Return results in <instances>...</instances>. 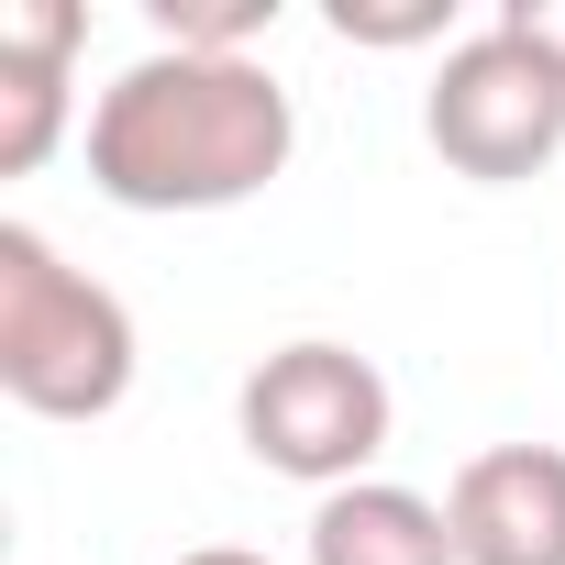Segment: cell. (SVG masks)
<instances>
[{
  "label": "cell",
  "mask_w": 565,
  "mask_h": 565,
  "mask_svg": "<svg viewBox=\"0 0 565 565\" xmlns=\"http://www.w3.org/2000/svg\"><path fill=\"white\" fill-rule=\"evenodd\" d=\"M300 156V100L266 56H134L89 100V189L111 211H244Z\"/></svg>",
  "instance_id": "1"
},
{
  "label": "cell",
  "mask_w": 565,
  "mask_h": 565,
  "mask_svg": "<svg viewBox=\"0 0 565 565\" xmlns=\"http://www.w3.org/2000/svg\"><path fill=\"white\" fill-rule=\"evenodd\" d=\"M0 388L34 422H100L134 388V311L34 222H0Z\"/></svg>",
  "instance_id": "2"
},
{
  "label": "cell",
  "mask_w": 565,
  "mask_h": 565,
  "mask_svg": "<svg viewBox=\"0 0 565 565\" xmlns=\"http://www.w3.org/2000/svg\"><path fill=\"white\" fill-rule=\"evenodd\" d=\"M388 422H399V399H388V377H377V355H355V344H277L244 388H233V433H244V455L266 466V477H300V488H366V466L388 455Z\"/></svg>",
  "instance_id": "3"
},
{
  "label": "cell",
  "mask_w": 565,
  "mask_h": 565,
  "mask_svg": "<svg viewBox=\"0 0 565 565\" xmlns=\"http://www.w3.org/2000/svg\"><path fill=\"white\" fill-rule=\"evenodd\" d=\"M422 134H433V156H444L455 178H477V189H521V178H543V167L565 156V78H554L521 34L477 23V34L433 67V89H422Z\"/></svg>",
  "instance_id": "4"
},
{
  "label": "cell",
  "mask_w": 565,
  "mask_h": 565,
  "mask_svg": "<svg viewBox=\"0 0 565 565\" xmlns=\"http://www.w3.org/2000/svg\"><path fill=\"white\" fill-rule=\"evenodd\" d=\"M455 565H565V444H488L444 488Z\"/></svg>",
  "instance_id": "5"
},
{
  "label": "cell",
  "mask_w": 565,
  "mask_h": 565,
  "mask_svg": "<svg viewBox=\"0 0 565 565\" xmlns=\"http://www.w3.org/2000/svg\"><path fill=\"white\" fill-rule=\"evenodd\" d=\"M89 45L78 0H0V178H34L67 145V67Z\"/></svg>",
  "instance_id": "6"
},
{
  "label": "cell",
  "mask_w": 565,
  "mask_h": 565,
  "mask_svg": "<svg viewBox=\"0 0 565 565\" xmlns=\"http://www.w3.org/2000/svg\"><path fill=\"white\" fill-rule=\"evenodd\" d=\"M311 565H455V521H444V499L366 477L311 510Z\"/></svg>",
  "instance_id": "7"
},
{
  "label": "cell",
  "mask_w": 565,
  "mask_h": 565,
  "mask_svg": "<svg viewBox=\"0 0 565 565\" xmlns=\"http://www.w3.org/2000/svg\"><path fill=\"white\" fill-rule=\"evenodd\" d=\"M145 23L178 56H255V34H277V0H145Z\"/></svg>",
  "instance_id": "8"
},
{
  "label": "cell",
  "mask_w": 565,
  "mask_h": 565,
  "mask_svg": "<svg viewBox=\"0 0 565 565\" xmlns=\"http://www.w3.org/2000/svg\"><path fill=\"white\" fill-rule=\"evenodd\" d=\"M333 34L344 45H377V56H399V45H466L455 34V0H333Z\"/></svg>",
  "instance_id": "9"
},
{
  "label": "cell",
  "mask_w": 565,
  "mask_h": 565,
  "mask_svg": "<svg viewBox=\"0 0 565 565\" xmlns=\"http://www.w3.org/2000/svg\"><path fill=\"white\" fill-rule=\"evenodd\" d=\"M488 23H499V34H521V45H532V56L565 78V0H499Z\"/></svg>",
  "instance_id": "10"
},
{
  "label": "cell",
  "mask_w": 565,
  "mask_h": 565,
  "mask_svg": "<svg viewBox=\"0 0 565 565\" xmlns=\"http://www.w3.org/2000/svg\"><path fill=\"white\" fill-rule=\"evenodd\" d=\"M178 565H266V554H244V543H200V554H178Z\"/></svg>",
  "instance_id": "11"
}]
</instances>
